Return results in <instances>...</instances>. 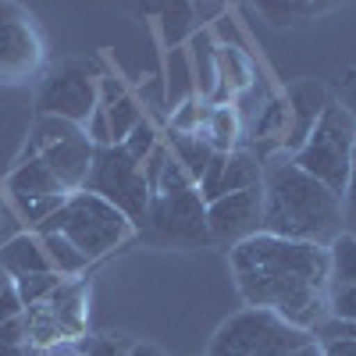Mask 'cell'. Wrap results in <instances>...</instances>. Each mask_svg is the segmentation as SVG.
<instances>
[{
  "mask_svg": "<svg viewBox=\"0 0 356 356\" xmlns=\"http://www.w3.org/2000/svg\"><path fill=\"white\" fill-rule=\"evenodd\" d=\"M243 303L253 310H271L303 332H317L328 321V250L310 243H289L278 235H253L228 250Z\"/></svg>",
  "mask_w": 356,
  "mask_h": 356,
  "instance_id": "6da1fadb",
  "label": "cell"
},
{
  "mask_svg": "<svg viewBox=\"0 0 356 356\" xmlns=\"http://www.w3.org/2000/svg\"><path fill=\"white\" fill-rule=\"evenodd\" d=\"M264 232L328 250L342 235V200L292 164L289 154L264 161Z\"/></svg>",
  "mask_w": 356,
  "mask_h": 356,
  "instance_id": "7a4b0ae2",
  "label": "cell"
},
{
  "mask_svg": "<svg viewBox=\"0 0 356 356\" xmlns=\"http://www.w3.org/2000/svg\"><path fill=\"white\" fill-rule=\"evenodd\" d=\"M207 356H321V342L271 310L246 307L214 332Z\"/></svg>",
  "mask_w": 356,
  "mask_h": 356,
  "instance_id": "3957f363",
  "label": "cell"
},
{
  "mask_svg": "<svg viewBox=\"0 0 356 356\" xmlns=\"http://www.w3.org/2000/svg\"><path fill=\"white\" fill-rule=\"evenodd\" d=\"M50 232H61L86 260H97V257L118 250L129 239L132 221L118 211V207L100 200L97 193L79 189V193H68L61 211L36 228V235H50Z\"/></svg>",
  "mask_w": 356,
  "mask_h": 356,
  "instance_id": "277c9868",
  "label": "cell"
},
{
  "mask_svg": "<svg viewBox=\"0 0 356 356\" xmlns=\"http://www.w3.org/2000/svg\"><path fill=\"white\" fill-rule=\"evenodd\" d=\"M353 150H356V125L332 100L324 107V114L317 118L314 132L292 154V164L342 200V189L349 182V168H353Z\"/></svg>",
  "mask_w": 356,
  "mask_h": 356,
  "instance_id": "5b68a950",
  "label": "cell"
},
{
  "mask_svg": "<svg viewBox=\"0 0 356 356\" xmlns=\"http://www.w3.org/2000/svg\"><path fill=\"white\" fill-rule=\"evenodd\" d=\"M89 324V282L65 278L50 300L25 310V335L33 353H47L65 342H79Z\"/></svg>",
  "mask_w": 356,
  "mask_h": 356,
  "instance_id": "8992f818",
  "label": "cell"
},
{
  "mask_svg": "<svg viewBox=\"0 0 356 356\" xmlns=\"http://www.w3.org/2000/svg\"><path fill=\"white\" fill-rule=\"evenodd\" d=\"M100 107V75L89 61H61L50 68L36 89V114L65 118L72 125H86Z\"/></svg>",
  "mask_w": 356,
  "mask_h": 356,
  "instance_id": "52a82bcc",
  "label": "cell"
},
{
  "mask_svg": "<svg viewBox=\"0 0 356 356\" xmlns=\"http://www.w3.org/2000/svg\"><path fill=\"white\" fill-rule=\"evenodd\" d=\"M86 193H97L111 207H118L132 225H143L150 211V186H146L143 164H136L122 146H104L93 154V168L86 178Z\"/></svg>",
  "mask_w": 356,
  "mask_h": 356,
  "instance_id": "ba28073f",
  "label": "cell"
},
{
  "mask_svg": "<svg viewBox=\"0 0 356 356\" xmlns=\"http://www.w3.org/2000/svg\"><path fill=\"white\" fill-rule=\"evenodd\" d=\"M146 235L161 246H211V232H207V203L200 189H182V193H164L150 200V211L143 218Z\"/></svg>",
  "mask_w": 356,
  "mask_h": 356,
  "instance_id": "9c48e42d",
  "label": "cell"
},
{
  "mask_svg": "<svg viewBox=\"0 0 356 356\" xmlns=\"http://www.w3.org/2000/svg\"><path fill=\"white\" fill-rule=\"evenodd\" d=\"M47 65V43L36 18L18 4H0V86L36 79Z\"/></svg>",
  "mask_w": 356,
  "mask_h": 356,
  "instance_id": "30bf717a",
  "label": "cell"
},
{
  "mask_svg": "<svg viewBox=\"0 0 356 356\" xmlns=\"http://www.w3.org/2000/svg\"><path fill=\"white\" fill-rule=\"evenodd\" d=\"M207 232H211V246H225V250H235L239 243L260 235L264 232V193H260V186L207 203Z\"/></svg>",
  "mask_w": 356,
  "mask_h": 356,
  "instance_id": "8fae6325",
  "label": "cell"
},
{
  "mask_svg": "<svg viewBox=\"0 0 356 356\" xmlns=\"http://www.w3.org/2000/svg\"><path fill=\"white\" fill-rule=\"evenodd\" d=\"M260 182H264V161L250 150V146H239V150H232V154H214V161L207 164L196 189H200L203 203H214V200L232 196V193L257 189Z\"/></svg>",
  "mask_w": 356,
  "mask_h": 356,
  "instance_id": "7c38bea8",
  "label": "cell"
},
{
  "mask_svg": "<svg viewBox=\"0 0 356 356\" xmlns=\"http://www.w3.org/2000/svg\"><path fill=\"white\" fill-rule=\"evenodd\" d=\"M332 104V93L314 79H300L285 89V107H289V139H285V150L282 154H296L303 146V139L314 132L317 118L324 114V107Z\"/></svg>",
  "mask_w": 356,
  "mask_h": 356,
  "instance_id": "4fadbf2b",
  "label": "cell"
},
{
  "mask_svg": "<svg viewBox=\"0 0 356 356\" xmlns=\"http://www.w3.org/2000/svg\"><path fill=\"white\" fill-rule=\"evenodd\" d=\"M93 154L97 146L86 139V132L79 129L75 136L61 139L57 146H50L47 154H40L47 161V168L57 175V182L65 186V193H79L86 189V178H89V168H93Z\"/></svg>",
  "mask_w": 356,
  "mask_h": 356,
  "instance_id": "5bb4252c",
  "label": "cell"
},
{
  "mask_svg": "<svg viewBox=\"0 0 356 356\" xmlns=\"http://www.w3.org/2000/svg\"><path fill=\"white\" fill-rule=\"evenodd\" d=\"M0 271L8 278H25V275H43L50 271V260L43 253L40 235H15L0 246Z\"/></svg>",
  "mask_w": 356,
  "mask_h": 356,
  "instance_id": "9a60e30c",
  "label": "cell"
},
{
  "mask_svg": "<svg viewBox=\"0 0 356 356\" xmlns=\"http://www.w3.org/2000/svg\"><path fill=\"white\" fill-rule=\"evenodd\" d=\"M8 189H11V196H68L43 157L18 161V168L8 175Z\"/></svg>",
  "mask_w": 356,
  "mask_h": 356,
  "instance_id": "2e32d148",
  "label": "cell"
},
{
  "mask_svg": "<svg viewBox=\"0 0 356 356\" xmlns=\"http://www.w3.org/2000/svg\"><path fill=\"white\" fill-rule=\"evenodd\" d=\"M207 143L214 146V154H232L243 146V118L235 111V104H221L207 111V122L200 132Z\"/></svg>",
  "mask_w": 356,
  "mask_h": 356,
  "instance_id": "e0dca14e",
  "label": "cell"
},
{
  "mask_svg": "<svg viewBox=\"0 0 356 356\" xmlns=\"http://www.w3.org/2000/svg\"><path fill=\"white\" fill-rule=\"evenodd\" d=\"M168 154H171L178 164H182V168H186V175L200 186V178H203L207 164L214 161V146L207 143L200 132H196V136H175V132H171V146H168Z\"/></svg>",
  "mask_w": 356,
  "mask_h": 356,
  "instance_id": "ac0fdd59",
  "label": "cell"
},
{
  "mask_svg": "<svg viewBox=\"0 0 356 356\" xmlns=\"http://www.w3.org/2000/svg\"><path fill=\"white\" fill-rule=\"evenodd\" d=\"M40 243H43V253H47V260H50V271H54V275H61V278H79L86 267H89V260L65 239L61 232L40 235Z\"/></svg>",
  "mask_w": 356,
  "mask_h": 356,
  "instance_id": "d6986e66",
  "label": "cell"
},
{
  "mask_svg": "<svg viewBox=\"0 0 356 356\" xmlns=\"http://www.w3.org/2000/svg\"><path fill=\"white\" fill-rule=\"evenodd\" d=\"M75 132H79V125L65 122V118H43V114H36V122H33V132H29V143H25L22 161L47 154L50 146H57L61 139H68V136H75Z\"/></svg>",
  "mask_w": 356,
  "mask_h": 356,
  "instance_id": "ffe728a7",
  "label": "cell"
},
{
  "mask_svg": "<svg viewBox=\"0 0 356 356\" xmlns=\"http://www.w3.org/2000/svg\"><path fill=\"white\" fill-rule=\"evenodd\" d=\"M100 107H104V114H107L111 143H114V146H122V143L129 139V132L143 122V107H139L136 97H129V93H122V97L111 100V104H100Z\"/></svg>",
  "mask_w": 356,
  "mask_h": 356,
  "instance_id": "44dd1931",
  "label": "cell"
},
{
  "mask_svg": "<svg viewBox=\"0 0 356 356\" xmlns=\"http://www.w3.org/2000/svg\"><path fill=\"white\" fill-rule=\"evenodd\" d=\"M328 271L332 285H356V235H339L328 246Z\"/></svg>",
  "mask_w": 356,
  "mask_h": 356,
  "instance_id": "7402d4cb",
  "label": "cell"
},
{
  "mask_svg": "<svg viewBox=\"0 0 356 356\" xmlns=\"http://www.w3.org/2000/svg\"><path fill=\"white\" fill-rule=\"evenodd\" d=\"M260 15L271 18V25H307L314 22L321 11H328V4H300V0H285V4H271V0H264V4H257Z\"/></svg>",
  "mask_w": 356,
  "mask_h": 356,
  "instance_id": "603a6c76",
  "label": "cell"
},
{
  "mask_svg": "<svg viewBox=\"0 0 356 356\" xmlns=\"http://www.w3.org/2000/svg\"><path fill=\"white\" fill-rule=\"evenodd\" d=\"M11 282H15V289H18V300H22L25 310H29V307H36V303H43V300H50V296L65 285V278H61V275H54V271L25 275V278H11Z\"/></svg>",
  "mask_w": 356,
  "mask_h": 356,
  "instance_id": "cb8c5ba5",
  "label": "cell"
},
{
  "mask_svg": "<svg viewBox=\"0 0 356 356\" xmlns=\"http://www.w3.org/2000/svg\"><path fill=\"white\" fill-rule=\"evenodd\" d=\"M132 339L122 332H104V335H82L75 342L79 356H129L132 353Z\"/></svg>",
  "mask_w": 356,
  "mask_h": 356,
  "instance_id": "d4e9b609",
  "label": "cell"
},
{
  "mask_svg": "<svg viewBox=\"0 0 356 356\" xmlns=\"http://www.w3.org/2000/svg\"><path fill=\"white\" fill-rule=\"evenodd\" d=\"M207 111H211V104H203L200 97H189L182 107L171 114V132L175 136H196V132H203Z\"/></svg>",
  "mask_w": 356,
  "mask_h": 356,
  "instance_id": "484cf974",
  "label": "cell"
},
{
  "mask_svg": "<svg viewBox=\"0 0 356 356\" xmlns=\"http://www.w3.org/2000/svg\"><path fill=\"white\" fill-rule=\"evenodd\" d=\"M65 200H68V196H15L22 218H25L29 225H36V228H40L47 218H54L57 211H61Z\"/></svg>",
  "mask_w": 356,
  "mask_h": 356,
  "instance_id": "4316f807",
  "label": "cell"
},
{
  "mask_svg": "<svg viewBox=\"0 0 356 356\" xmlns=\"http://www.w3.org/2000/svg\"><path fill=\"white\" fill-rule=\"evenodd\" d=\"M157 146H161V143H157V129H154V122H146V118H143V122L129 132V139L122 143V150H125L136 164H143L146 157L157 150Z\"/></svg>",
  "mask_w": 356,
  "mask_h": 356,
  "instance_id": "83f0119b",
  "label": "cell"
},
{
  "mask_svg": "<svg viewBox=\"0 0 356 356\" xmlns=\"http://www.w3.org/2000/svg\"><path fill=\"white\" fill-rule=\"evenodd\" d=\"M328 321L356 324V285H332V292H328Z\"/></svg>",
  "mask_w": 356,
  "mask_h": 356,
  "instance_id": "f1b7e54d",
  "label": "cell"
},
{
  "mask_svg": "<svg viewBox=\"0 0 356 356\" xmlns=\"http://www.w3.org/2000/svg\"><path fill=\"white\" fill-rule=\"evenodd\" d=\"M332 100L349 114V122L356 125V68H349V72L339 75V82H335V97H332Z\"/></svg>",
  "mask_w": 356,
  "mask_h": 356,
  "instance_id": "f546056e",
  "label": "cell"
},
{
  "mask_svg": "<svg viewBox=\"0 0 356 356\" xmlns=\"http://www.w3.org/2000/svg\"><path fill=\"white\" fill-rule=\"evenodd\" d=\"M342 232L356 235V150H353V168H349V182L342 189Z\"/></svg>",
  "mask_w": 356,
  "mask_h": 356,
  "instance_id": "4dcf8cb0",
  "label": "cell"
},
{
  "mask_svg": "<svg viewBox=\"0 0 356 356\" xmlns=\"http://www.w3.org/2000/svg\"><path fill=\"white\" fill-rule=\"evenodd\" d=\"M0 342H4V346H25V349H29L25 314H22V317H15V321H4V324H0Z\"/></svg>",
  "mask_w": 356,
  "mask_h": 356,
  "instance_id": "1f68e13d",
  "label": "cell"
},
{
  "mask_svg": "<svg viewBox=\"0 0 356 356\" xmlns=\"http://www.w3.org/2000/svg\"><path fill=\"white\" fill-rule=\"evenodd\" d=\"M25 314V307H22V300H18V289H15V282L0 292V324L4 321H15V317H22Z\"/></svg>",
  "mask_w": 356,
  "mask_h": 356,
  "instance_id": "d6a6232c",
  "label": "cell"
},
{
  "mask_svg": "<svg viewBox=\"0 0 356 356\" xmlns=\"http://www.w3.org/2000/svg\"><path fill=\"white\" fill-rule=\"evenodd\" d=\"M317 342H321V356H356V339L332 335V339H317Z\"/></svg>",
  "mask_w": 356,
  "mask_h": 356,
  "instance_id": "836d02e7",
  "label": "cell"
},
{
  "mask_svg": "<svg viewBox=\"0 0 356 356\" xmlns=\"http://www.w3.org/2000/svg\"><path fill=\"white\" fill-rule=\"evenodd\" d=\"M129 356H168V353H164L161 346H154V342H136Z\"/></svg>",
  "mask_w": 356,
  "mask_h": 356,
  "instance_id": "e575fe53",
  "label": "cell"
},
{
  "mask_svg": "<svg viewBox=\"0 0 356 356\" xmlns=\"http://www.w3.org/2000/svg\"><path fill=\"white\" fill-rule=\"evenodd\" d=\"M0 356H33V349H25V346H4V342H0Z\"/></svg>",
  "mask_w": 356,
  "mask_h": 356,
  "instance_id": "d590c367",
  "label": "cell"
},
{
  "mask_svg": "<svg viewBox=\"0 0 356 356\" xmlns=\"http://www.w3.org/2000/svg\"><path fill=\"white\" fill-rule=\"evenodd\" d=\"M8 285H11V278H8V275H4V271H0V292H4V289H8Z\"/></svg>",
  "mask_w": 356,
  "mask_h": 356,
  "instance_id": "8d00e7d4",
  "label": "cell"
},
{
  "mask_svg": "<svg viewBox=\"0 0 356 356\" xmlns=\"http://www.w3.org/2000/svg\"><path fill=\"white\" fill-rule=\"evenodd\" d=\"M57 356H79V353H75V349H68V353H57Z\"/></svg>",
  "mask_w": 356,
  "mask_h": 356,
  "instance_id": "74e56055",
  "label": "cell"
}]
</instances>
